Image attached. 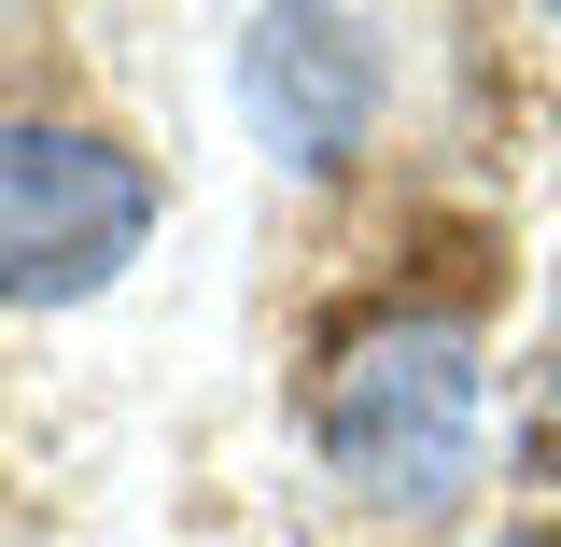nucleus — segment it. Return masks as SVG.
I'll list each match as a JSON object with an SVG mask.
<instances>
[{
  "label": "nucleus",
  "instance_id": "f257e3e1",
  "mask_svg": "<svg viewBox=\"0 0 561 547\" xmlns=\"http://www.w3.org/2000/svg\"><path fill=\"white\" fill-rule=\"evenodd\" d=\"M323 464L365 505L435 520L478 478V338L463 323H379L337 365V394H323Z\"/></svg>",
  "mask_w": 561,
  "mask_h": 547
},
{
  "label": "nucleus",
  "instance_id": "f03ea898",
  "mask_svg": "<svg viewBox=\"0 0 561 547\" xmlns=\"http://www.w3.org/2000/svg\"><path fill=\"white\" fill-rule=\"evenodd\" d=\"M154 239L140 155L99 127H0V309H70Z\"/></svg>",
  "mask_w": 561,
  "mask_h": 547
},
{
  "label": "nucleus",
  "instance_id": "7ed1b4c3",
  "mask_svg": "<svg viewBox=\"0 0 561 547\" xmlns=\"http://www.w3.org/2000/svg\"><path fill=\"white\" fill-rule=\"evenodd\" d=\"M239 113L280 169H351L365 127H379V29H351V14L239 29Z\"/></svg>",
  "mask_w": 561,
  "mask_h": 547
},
{
  "label": "nucleus",
  "instance_id": "20e7f679",
  "mask_svg": "<svg viewBox=\"0 0 561 547\" xmlns=\"http://www.w3.org/2000/svg\"><path fill=\"white\" fill-rule=\"evenodd\" d=\"M505 547H561V534H548V520H534V534H505Z\"/></svg>",
  "mask_w": 561,
  "mask_h": 547
}]
</instances>
